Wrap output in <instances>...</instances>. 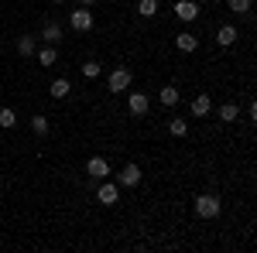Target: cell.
I'll list each match as a JSON object with an SVG mask.
<instances>
[{"instance_id":"8fae6325","label":"cell","mask_w":257,"mask_h":253,"mask_svg":"<svg viewBox=\"0 0 257 253\" xmlns=\"http://www.w3.org/2000/svg\"><path fill=\"white\" fill-rule=\"evenodd\" d=\"M175 45H178V52H196V35H189V31H182V35H178L175 38Z\"/></svg>"},{"instance_id":"ba28073f","label":"cell","mask_w":257,"mask_h":253,"mask_svg":"<svg viewBox=\"0 0 257 253\" xmlns=\"http://www.w3.org/2000/svg\"><path fill=\"white\" fill-rule=\"evenodd\" d=\"M209 110H213V99H209V93H199V96L192 99V113H196V117H206Z\"/></svg>"},{"instance_id":"ffe728a7","label":"cell","mask_w":257,"mask_h":253,"mask_svg":"<svg viewBox=\"0 0 257 253\" xmlns=\"http://www.w3.org/2000/svg\"><path fill=\"white\" fill-rule=\"evenodd\" d=\"M59 38H62L59 24H45V41H59Z\"/></svg>"},{"instance_id":"e0dca14e","label":"cell","mask_w":257,"mask_h":253,"mask_svg":"<svg viewBox=\"0 0 257 253\" xmlns=\"http://www.w3.org/2000/svg\"><path fill=\"white\" fill-rule=\"evenodd\" d=\"M168 130H172V137H185V134H189V123H185V120H172Z\"/></svg>"},{"instance_id":"5bb4252c","label":"cell","mask_w":257,"mask_h":253,"mask_svg":"<svg viewBox=\"0 0 257 253\" xmlns=\"http://www.w3.org/2000/svg\"><path fill=\"white\" fill-rule=\"evenodd\" d=\"M138 14H144V18H155V14H158V0H141V4H138Z\"/></svg>"},{"instance_id":"6da1fadb","label":"cell","mask_w":257,"mask_h":253,"mask_svg":"<svg viewBox=\"0 0 257 253\" xmlns=\"http://www.w3.org/2000/svg\"><path fill=\"white\" fill-rule=\"evenodd\" d=\"M196 212L202 215V219H216L219 215V198L216 195H199L196 198Z\"/></svg>"},{"instance_id":"7c38bea8","label":"cell","mask_w":257,"mask_h":253,"mask_svg":"<svg viewBox=\"0 0 257 253\" xmlns=\"http://www.w3.org/2000/svg\"><path fill=\"white\" fill-rule=\"evenodd\" d=\"M69 93H72V82H69V79H55V82H52V96L55 99H65Z\"/></svg>"},{"instance_id":"7402d4cb","label":"cell","mask_w":257,"mask_h":253,"mask_svg":"<svg viewBox=\"0 0 257 253\" xmlns=\"http://www.w3.org/2000/svg\"><path fill=\"white\" fill-rule=\"evenodd\" d=\"M31 130H35V134H48V120L35 117V120H31Z\"/></svg>"},{"instance_id":"ac0fdd59","label":"cell","mask_w":257,"mask_h":253,"mask_svg":"<svg viewBox=\"0 0 257 253\" xmlns=\"http://www.w3.org/2000/svg\"><path fill=\"white\" fill-rule=\"evenodd\" d=\"M14 123H18V117H14V110H0V127H4V130H11Z\"/></svg>"},{"instance_id":"d4e9b609","label":"cell","mask_w":257,"mask_h":253,"mask_svg":"<svg viewBox=\"0 0 257 253\" xmlns=\"http://www.w3.org/2000/svg\"><path fill=\"white\" fill-rule=\"evenodd\" d=\"M52 4H62V0H52Z\"/></svg>"},{"instance_id":"30bf717a","label":"cell","mask_w":257,"mask_h":253,"mask_svg":"<svg viewBox=\"0 0 257 253\" xmlns=\"http://www.w3.org/2000/svg\"><path fill=\"white\" fill-rule=\"evenodd\" d=\"M117 198H120L117 185H99V202H103V205H113Z\"/></svg>"},{"instance_id":"44dd1931","label":"cell","mask_w":257,"mask_h":253,"mask_svg":"<svg viewBox=\"0 0 257 253\" xmlns=\"http://www.w3.org/2000/svg\"><path fill=\"white\" fill-rule=\"evenodd\" d=\"M230 4V11H237V14H247L250 11V0H226Z\"/></svg>"},{"instance_id":"8992f818","label":"cell","mask_w":257,"mask_h":253,"mask_svg":"<svg viewBox=\"0 0 257 253\" xmlns=\"http://www.w3.org/2000/svg\"><path fill=\"white\" fill-rule=\"evenodd\" d=\"M175 14H178V21H196L199 18V7L192 4V0H178V4H175Z\"/></svg>"},{"instance_id":"3957f363","label":"cell","mask_w":257,"mask_h":253,"mask_svg":"<svg viewBox=\"0 0 257 253\" xmlns=\"http://www.w3.org/2000/svg\"><path fill=\"white\" fill-rule=\"evenodd\" d=\"M69 24H72V31H89V28H93V14H89V11H72Z\"/></svg>"},{"instance_id":"277c9868","label":"cell","mask_w":257,"mask_h":253,"mask_svg":"<svg viewBox=\"0 0 257 253\" xmlns=\"http://www.w3.org/2000/svg\"><path fill=\"white\" fill-rule=\"evenodd\" d=\"M127 110H131L134 117H144V113H148V96H144V93H131V96H127Z\"/></svg>"},{"instance_id":"2e32d148","label":"cell","mask_w":257,"mask_h":253,"mask_svg":"<svg viewBox=\"0 0 257 253\" xmlns=\"http://www.w3.org/2000/svg\"><path fill=\"white\" fill-rule=\"evenodd\" d=\"M237 103H226V106H223V110H219V120H226V123H233V120H237Z\"/></svg>"},{"instance_id":"484cf974","label":"cell","mask_w":257,"mask_h":253,"mask_svg":"<svg viewBox=\"0 0 257 253\" xmlns=\"http://www.w3.org/2000/svg\"><path fill=\"white\" fill-rule=\"evenodd\" d=\"M213 4H216V0H213Z\"/></svg>"},{"instance_id":"5b68a950","label":"cell","mask_w":257,"mask_h":253,"mask_svg":"<svg viewBox=\"0 0 257 253\" xmlns=\"http://www.w3.org/2000/svg\"><path fill=\"white\" fill-rule=\"evenodd\" d=\"M86 171H89L93 178H99V181H103V178L110 175V164H106V157H89V164H86Z\"/></svg>"},{"instance_id":"52a82bcc","label":"cell","mask_w":257,"mask_h":253,"mask_svg":"<svg viewBox=\"0 0 257 253\" xmlns=\"http://www.w3.org/2000/svg\"><path fill=\"white\" fill-rule=\"evenodd\" d=\"M117 181H120V185H127V188H134V185L141 181V168H138V164H127V168L117 175Z\"/></svg>"},{"instance_id":"7a4b0ae2","label":"cell","mask_w":257,"mask_h":253,"mask_svg":"<svg viewBox=\"0 0 257 253\" xmlns=\"http://www.w3.org/2000/svg\"><path fill=\"white\" fill-rule=\"evenodd\" d=\"M131 69H117V72H113V76H110V93H123V89H127V86H131Z\"/></svg>"},{"instance_id":"cb8c5ba5","label":"cell","mask_w":257,"mask_h":253,"mask_svg":"<svg viewBox=\"0 0 257 253\" xmlns=\"http://www.w3.org/2000/svg\"><path fill=\"white\" fill-rule=\"evenodd\" d=\"M82 4H93V0H82Z\"/></svg>"},{"instance_id":"9a60e30c","label":"cell","mask_w":257,"mask_h":253,"mask_svg":"<svg viewBox=\"0 0 257 253\" xmlns=\"http://www.w3.org/2000/svg\"><path fill=\"white\" fill-rule=\"evenodd\" d=\"M55 59H59V52H55V48H41V52H38V62L45 65V69H48V65H55Z\"/></svg>"},{"instance_id":"4fadbf2b","label":"cell","mask_w":257,"mask_h":253,"mask_svg":"<svg viewBox=\"0 0 257 253\" xmlns=\"http://www.w3.org/2000/svg\"><path fill=\"white\" fill-rule=\"evenodd\" d=\"M158 96H161V103H165V106H175V103H178V89H175V86H165Z\"/></svg>"},{"instance_id":"d6986e66","label":"cell","mask_w":257,"mask_h":253,"mask_svg":"<svg viewBox=\"0 0 257 253\" xmlns=\"http://www.w3.org/2000/svg\"><path fill=\"white\" fill-rule=\"evenodd\" d=\"M18 52L28 59V55H35V38H21L18 41Z\"/></svg>"},{"instance_id":"9c48e42d","label":"cell","mask_w":257,"mask_h":253,"mask_svg":"<svg viewBox=\"0 0 257 253\" xmlns=\"http://www.w3.org/2000/svg\"><path fill=\"white\" fill-rule=\"evenodd\" d=\"M216 41L223 45V48H230V45L237 41V28H233V24H223V28L216 31Z\"/></svg>"},{"instance_id":"603a6c76","label":"cell","mask_w":257,"mask_h":253,"mask_svg":"<svg viewBox=\"0 0 257 253\" xmlns=\"http://www.w3.org/2000/svg\"><path fill=\"white\" fill-rule=\"evenodd\" d=\"M82 76H86V79H96L99 76V65H96V62H86V65H82Z\"/></svg>"}]
</instances>
